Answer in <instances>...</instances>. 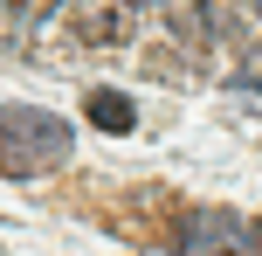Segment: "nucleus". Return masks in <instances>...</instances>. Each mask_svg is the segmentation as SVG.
<instances>
[{"mask_svg": "<svg viewBox=\"0 0 262 256\" xmlns=\"http://www.w3.org/2000/svg\"><path fill=\"white\" fill-rule=\"evenodd\" d=\"M172 243H180V256H255L262 249V229L242 222L235 208H193Z\"/></svg>", "mask_w": 262, "mask_h": 256, "instance_id": "2", "label": "nucleus"}, {"mask_svg": "<svg viewBox=\"0 0 262 256\" xmlns=\"http://www.w3.org/2000/svg\"><path fill=\"white\" fill-rule=\"evenodd\" d=\"M76 35H90V42H111V35H124V14H76Z\"/></svg>", "mask_w": 262, "mask_h": 256, "instance_id": "4", "label": "nucleus"}, {"mask_svg": "<svg viewBox=\"0 0 262 256\" xmlns=\"http://www.w3.org/2000/svg\"><path fill=\"white\" fill-rule=\"evenodd\" d=\"M83 111H90V125H104V132H131V125H138V104H131L124 90H90Z\"/></svg>", "mask_w": 262, "mask_h": 256, "instance_id": "3", "label": "nucleus"}, {"mask_svg": "<svg viewBox=\"0 0 262 256\" xmlns=\"http://www.w3.org/2000/svg\"><path fill=\"white\" fill-rule=\"evenodd\" d=\"M69 152V125L49 111H14L0 118V173H49Z\"/></svg>", "mask_w": 262, "mask_h": 256, "instance_id": "1", "label": "nucleus"}]
</instances>
